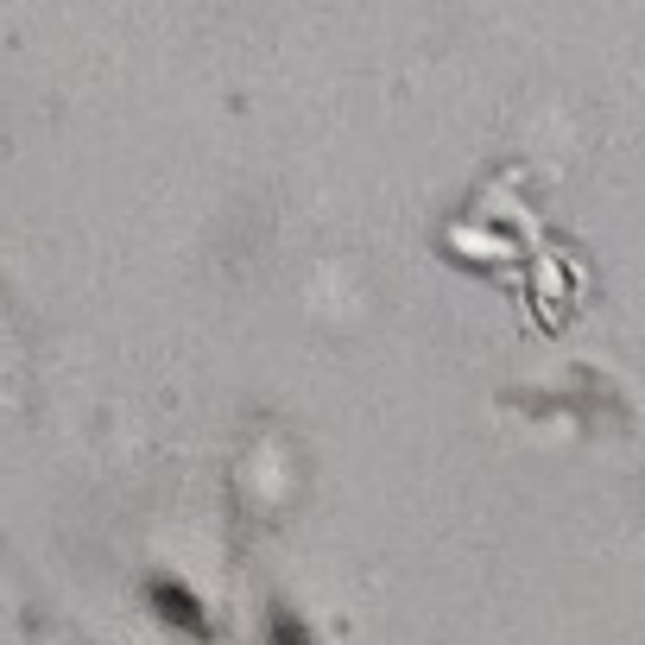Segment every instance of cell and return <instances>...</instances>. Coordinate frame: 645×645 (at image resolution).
<instances>
[{
    "mask_svg": "<svg viewBox=\"0 0 645 645\" xmlns=\"http://www.w3.org/2000/svg\"><path fill=\"white\" fill-rule=\"evenodd\" d=\"M158 608H165V620H178V626H190V633H203V614H197V601L178 589V582H158Z\"/></svg>",
    "mask_w": 645,
    "mask_h": 645,
    "instance_id": "1",
    "label": "cell"
},
{
    "mask_svg": "<svg viewBox=\"0 0 645 645\" xmlns=\"http://www.w3.org/2000/svg\"><path fill=\"white\" fill-rule=\"evenodd\" d=\"M279 645H304V640H298V633H291V626L279 620Z\"/></svg>",
    "mask_w": 645,
    "mask_h": 645,
    "instance_id": "2",
    "label": "cell"
}]
</instances>
